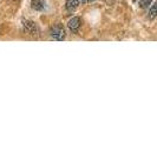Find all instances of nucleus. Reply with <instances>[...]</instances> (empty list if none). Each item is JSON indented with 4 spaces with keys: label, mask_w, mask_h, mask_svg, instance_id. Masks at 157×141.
Segmentation results:
<instances>
[{
    "label": "nucleus",
    "mask_w": 157,
    "mask_h": 141,
    "mask_svg": "<svg viewBox=\"0 0 157 141\" xmlns=\"http://www.w3.org/2000/svg\"><path fill=\"white\" fill-rule=\"evenodd\" d=\"M50 35L53 40H57V41H62V40L65 39V35H66V32H65V28H64L63 25L58 24V25H55L51 27L50 30Z\"/></svg>",
    "instance_id": "nucleus-1"
},
{
    "label": "nucleus",
    "mask_w": 157,
    "mask_h": 141,
    "mask_svg": "<svg viewBox=\"0 0 157 141\" xmlns=\"http://www.w3.org/2000/svg\"><path fill=\"white\" fill-rule=\"evenodd\" d=\"M24 28L25 31L30 34H38V27L37 25L33 23V21H30V20H25L24 21Z\"/></svg>",
    "instance_id": "nucleus-2"
},
{
    "label": "nucleus",
    "mask_w": 157,
    "mask_h": 141,
    "mask_svg": "<svg viewBox=\"0 0 157 141\" xmlns=\"http://www.w3.org/2000/svg\"><path fill=\"white\" fill-rule=\"evenodd\" d=\"M80 25H82V21H80V18H78V16H73L72 19H70V21L67 23V26H69V28L72 32L78 31Z\"/></svg>",
    "instance_id": "nucleus-3"
},
{
    "label": "nucleus",
    "mask_w": 157,
    "mask_h": 141,
    "mask_svg": "<svg viewBox=\"0 0 157 141\" xmlns=\"http://www.w3.org/2000/svg\"><path fill=\"white\" fill-rule=\"evenodd\" d=\"M31 7L34 11L41 12V11H45L46 9V2H45V0H32Z\"/></svg>",
    "instance_id": "nucleus-4"
},
{
    "label": "nucleus",
    "mask_w": 157,
    "mask_h": 141,
    "mask_svg": "<svg viewBox=\"0 0 157 141\" xmlns=\"http://www.w3.org/2000/svg\"><path fill=\"white\" fill-rule=\"evenodd\" d=\"M82 4V0H66V9L69 12H73L79 7V5Z\"/></svg>",
    "instance_id": "nucleus-5"
},
{
    "label": "nucleus",
    "mask_w": 157,
    "mask_h": 141,
    "mask_svg": "<svg viewBox=\"0 0 157 141\" xmlns=\"http://www.w3.org/2000/svg\"><path fill=\"white\" fill-rule=\"evenodd\" d=\"M157 16V1L150 7L149 9V14H148V18H149L150 20H152V19H155Z\"/></svg>",
    "instance_id": "nucleus-6"
},
{
    "label": "nucleus",
    "mask_w": 157,
    "mask_h": 141,
    "mask_svg": "<svg viewBox=\"0 0 157 141\" xmlns=\"http://www.w3.org/2000/svg\"><path fill=\"white\" fill-rule=\"evenodd\" d=\"M151 2H152V0H140V7L141 8L149 7L150 5H151Z\"/></svg>",
    "instance_id": "nucleus-7"
},
{
    "label": "nucleus",
    "mask_w": 157,
    "mask_h": 141,
    "mask_svg": "<svg viewBox=\"0 0 157 141\" xmlns=\"http://www.w3.org/2000/svg\"><path fill=\"white\" fill-rule=\"evenodd\" d=\"M87 1H94V0H87Z\"/></svg>",
    "instance_id": "nucleus-8"
},
{
    "label": "nucleus",
    "mask_w": 157,
    "mask_h": 141,
    "mask_svg": "<svg viewBox=\"0 0 157 141\" xmlns=\"http://www.w3.org/2000/svg\"><path fill=\"white\" fill-rule=\"evenodd\" d=\"M14 1H16V0H14Z\"/></svg>",
    "instance_id": "nucleus-9"
}]
</instances>
